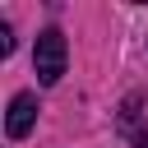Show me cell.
<instances>
[{
    "label": "cell",
    "mask_w": 148,
    "mask_h": 148,
    "mask_svg": "<svg viewBox=\"0 0 148 148\" xmlns=\"http://www.w3.org/2000/svg\"><path fill=\"white\" fill-rule=\"evenodd\" d=\"M65 56H69L65 32H60V28H46V32L37 37V46H32V69H37V79H42L46 88L60 83V74H65Z\"/></svg>",
    "instance_id": "obj_1"
},
{
    "label": "cell",
    "mask_w": 148,
    "mask_h": 148,
    "mask_svg": "<svg viewBox=\"0 0 148 148\" xmlns=\"http://www.w3.org/2000/svg\"><path fill=\"white\" fill-rule=\"evenodd\" d=\"M32 120H37V97H32V92H18V97L9 102V116H5V134H9V139H23V134L32 130Z\"/></svg>",
    "instance_id": "obj_2"
},
{
    "label": "cell",
    "mask_w": 148,
    "mask_h": 148,
    "mask_svg": "<svg viewBox=\"0 0 148 148\" xmlns=\"http://www.w3.org/2000/svg\"><path fill=\"white\" fill-rule=\"evenodd\" d=\"M139 92H130L125 97V106H120V134H130V139H139Z\"/></svg>",
    "instance_id": "obj_3"
},
{
    "label": "cell",
    "mask_w": 148,
    "mask_h": 148,
    "mask_svg": "<svg viewBox=\"0 0 148 148\" xmlns=\"http://www.w3.org/2000/svg\"><path fill=\"white\" fill-rule=\"evenodd\" d=\"M9 51H14V37H9V28L0 23V56H9Z\"/></svg>",
    "instance_id": "obj_4"
},
{
    "label": "cell",
    "mask_w": 148,
    "mask_h": 148,
    "mask_svg": "<svg viewBox=\"0 0 148 148\" xmlns=\"http://www.w3.org/2000/svg\"><path fill=\"white\" fill-rule=\"evenodd\" d=\"M134 148H148V130H143V134H139V139H134Z\"/></svg>",
    "instance_id": "obj_5"
}]
</instances>
